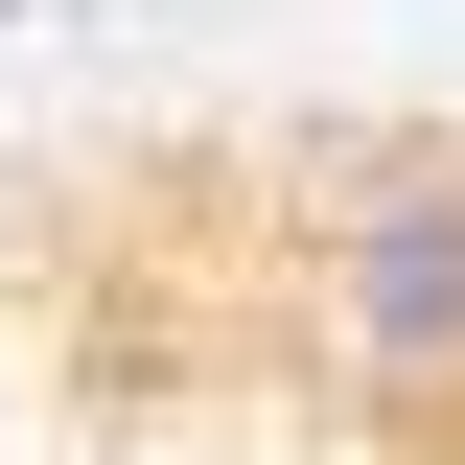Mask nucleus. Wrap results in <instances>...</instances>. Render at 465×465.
Wrapping results in <instances>:
<instances>
[{"label":"nucleus","mask_w":465,"mask_h":465,"mask_svg":"<svg viewBox=\"0 0 465 465\" xmlns=\"http://www.w3.org/2000/svg\"><path fill=\"white\" fill-rule=\"evenodd\" d=\"M232 256H256V349L302 396L465 442V163H302L232 210Z\"/></svg>","instance_id":"1"},{"label":"nucleus","mask_w":465,"mask_h":465,"mask_svg":"<svg viewBox=\"0 0 465 465\" xmlns=\"http://www.w3.org/2000/svg\"><path fill=\"white\" fill-rule=\"evenodd\" d=\"M0 465H24V372H0Z\"/></svg>","instance_id":"2"}]
</instances>
